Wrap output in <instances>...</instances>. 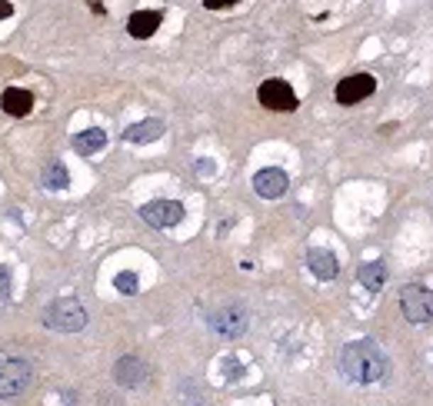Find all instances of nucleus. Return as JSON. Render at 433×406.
<instances>
[{"instance_id":"obj_13","label":"nucleus","mask_w":433,"mask_h":406,"mask_svg":"<svg viewBox=\"0 0 433 406\" xmlns=\"http://www.w3.org/2000/svg\"><path fill=\"white\" fill-rule=\"evenodd\" d=\"M0 107H4V113H11V117H27V113H31V107H33L31 90L7 87V90H4V97H0Z\"/></svg>"},{"instance_id":"obj_6","label":"nucleus","mask_w":433,"mask_h":406,"mask_svg":"<svg viewBox=\"0 0 433 406\" xmlns=\"http://www.w3.org/2000/svg\"><path fill=\"white\" fill-rule=\"evenodd\" d=\"M210 329H214L217 337H224V340H237L240 333L247 329V310L240 307V303H230V307L217 310L214 317H210Z\"/></svg>"},{"instance_id":"obj_8","label":"nucleus","mask_w":433,"mask_h":406,"mask_svg":"<svg viewBox=\"0 0 433 406\" xmlns=\"http://www.w3.org/2000/svg\"><path fill=\"white\" fill-rule=\"evenodd\" d=\"M373 90H377V80L370 77V74H353V77H344L340 84H336V103H344V107L360 103V100L370 97Z\"/></svg>"},{"instance_id":"obj_11","label":"nucleus","mask_w":433,"mask_h":406,"mask_svg":"<svg viewBox=\"0 0 433 406\" xmlns=\"http://www.w3.org/2000/svg\"><path fill=\"white\" fill-rule=\"evenodd\" d=\"M307 266H310V274L320 276V280H336V274H340L336 256L330 250H320V247H314V250L307 253Z\"/></svg>"},{"instance_id":"obj_5","label":"nucleus","mask_w":433,"mask_h":406,"mask_svg":"<svg viewBox=\"0 0 433 406\" xmlns=\"http://www.w3.org/2000/svg\"><path fill=\"white\" fill-rule=\"evenodd\" d=\"M260 103L267 110H283V113H290V110H297V94H293V87L287 84V80H263L257 90Z\"/></svg>"},{"instance_id":"obj_4","label":"nucleus","mask_w":433,"mask_h":406,"mask_svg":"<svg viewBox=\"0 0 433 406\" xmlns=\"http://www.w3.org/2000/svg\"><path fill=\"white\" fill-rule=\"evenodd\" d=\"M400 310L410 323H430L433 320V290L420 283H407L400 293Z\"/></svg>"},{"instance_id":"obj_3","label":"nucleus","mask_w":433,"mask_h":406,"mask_svg":"<svg viewBox=\"0 0 433 406\" xmlns=\"http://www.w3.org/2000/svg\"><path fill=\"white\" fill-rule=\"evenodd\" d=\"M31 363L21 356H0V400H13L31 386Z\"/></svg>"},{"instance_id":"obj_20","label":"nucleus","mask_w":433,"mask_h":406,"mask_svg":"<svg viewBox=\"0 0 433 406\" xmlns=\"http://www.w3.org/2000/svg\"><path fill=\"white\" fill-rule=\"evenodd\" d=\"M234 4H240V0H204L207 11H224V7H234Z\"/></svg>"},{"instance_id":"obj_9","label":"nucleus","mask_w":433,"mask_h":406,"mask_svg":"<svg viewBox=\"0 0 433 406\" xmlns=\"http://www.w3.org/2000/svg\"><path fill=\"white\" fill-rule=\"evenodd\" d=\"M287 187H290V180H287V174L283 170H277V167H267V170H260L257 176H253V190H257L263 200H277L287 193Z\"/></svg>"},{"instance_id":"obj_1","label":"nucleus","mask_w":433,"mask_h":406,"mask_svg":"<svg viewBox=\"0 0 433 406\" xmlns=\"http://www.w3.org/2000/svg\"><path fill=\"white\" fill-rule=\"evenodd\" d=\"M340 370L353 383H377L390 373V356L373 340H353L340 353Z\"/></svg>"},{"instance_id":"obj_17","label":"nucleus","mask_w":433,"mask_h":406,"mask_svg":"<svg viewBox=\"0 0 433 406\" xmlns=\"http://www.w3.org/2000/svg\"><path fill=\"white\" fill-rule=\"evenodd\" d=\"M43 187L47 190H64L67 184H70V174H67V167L60 164V160H50V164L43 167Z\"/></svg>"},{"instance_id":"obj_21","label":"nucleus","mask_w":433,"mask_h":406,"mask_svg":"<svg viewBox=\"0 0 433 406\" xmlns=\"http://www.w3.org/2000/svg\"><path fill=\"white\" fill-rule=\"evenodd\" d=\"M13 13V7H11V0H0V21H7Z\"/></svg>"},{"instance_id":"obj_2","label":"nucleus","mask_w":433,"mask_h":406,"mask_svg":"<svg viewBox=\"0 0 433 406\" xmlns=\"http://www.w3.org/2000/svg\"><path fill=\"white\" fill-rule=\"evenodd\" d=\"M43 327L57 329V333H77L87 327V310L80 300L74 297H60L50 307L43 310Z\"/></svg>"},{"instance_id":"obj_7","label":"nucleus","mask_w":433,"mask_h":406,"mask_svg":"<svg viewBox=\"0 0 433 406\" xmlns=\"http://www.w3.org/2000/svg\"><path fill=\"white\" fill-rule=\"evenodd\" d=\"M141 217H143V223H150L157 230H167V227H177L184 220V207L177 200H150L141 210Z\"/></svg>"},{"instance_id":"obj_12","label":"nucleus","mask_w":433,"mask_h":406,"mask_svg":"<svg viewBox=\"0 0 433 406\" xmlns=\"http://www.w3.org/2000/svg\"><path fill=\"white\" fill-rule=\"evenodd\" d=\"M160 21H163V17L157 11H137V13H130L127 30H130V37H137V40H147V37H153V33H157Z\"/></svg>"},{"instance_id":"obj_16","label":"nucleus","mask_w":433,"mask_h":406,"mask_svg":"<svg viewBox=\"0 0 433 406\" xmlns=\"http://www.w3.org/2000/svg\"><path fill=\"white\" fill-rule=\"evenodd\" d=\"M360 283L367 286L370 293H380L383 290V280H387V266L380 264V260H373V264H363L360 266Z\"/></svg>"},{"instance_id":"obj_14","label":"nucleus","mask_w":433,"mask_h":406,"mask_svg":"<svg viewBox=\"0 0 433 406\" xmlns=\"http://www.w3.org/2000/svg\"><path fill=\"white\" fill-rule=\"evenodd\" d=\"M104 147H107V133L100 130V127H90V130L74 137V150L80 157H94L97 150H104Z\"/></svg>"},{"instance_id":"obj_15","label":"nucleus","mask_w":433,"mask_h":406,"mask_svg":"<svg viewBox=\"0 0 433 406\" xmlns=\"http://www.w3.org/2000/svg\"><path fill=\"white\" fill-rule=\"evenodd\" d=\"M160 133H163L160 120H143V123L127 127V130H124V140L127 143H153V140H160Z\"/></svg>"},{"instance_id":"obj_10","label":"nucleus","mask_w":433,"mask_h":406,"mask_svg":"<svg viewBox=\"0 0 433 406\" xmlns=\"http://www.w3.org/2000/svg\"><path fill=\"white\" fill-rule=\"evenodd\" d=\"M147 363L137 360V356H120L117 363H114V380H117L120 386H141L143 380H147Z\"/></svg>"},{"instance_id":"obj_19","label":"nucleus","mask_w":433,"mask_h":406,"mask_svg":"<svg viewBox=\"0 0 433 406\" xmlns=\"http://www.w3.org/2000/svg\"><path fill=\"white\" fill-rule=\"evenodd\" d=\"M11 297V270L7 266H0V300Z\"/></svg>"},{"instance_id":"obj_18","label":"nucleus","mask_w":433,"mask_h":406,"mask_svg":"<svg viewBox=\"0 0 433 406\" xmlns=\"http://www.w3.org/2000/svg\"><path fill=\"white\" fill-rule=\"evenodd\" d=\"M114 286H117V293H124V297H133L141 283H137V274H130V270H127V274L114 276Z\"/></svg>"}]
</instances>
